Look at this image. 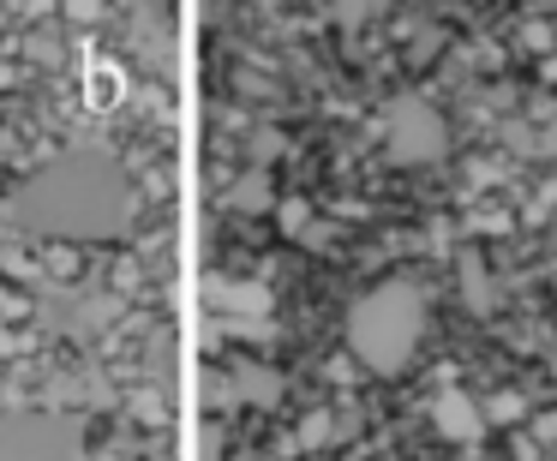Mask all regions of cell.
I'll use <instances>...</instances> for the list:
<instances>
[{
	"label": "cell",
	"instance_id": "obj_1",
	"mask_svg": "<svg viewBox=\"0 0 557 461\" xmlns=\"http://www.w3.org/2000/svg\"><path fill=\"white\" fill-rule=\"evenodd\" d=\"M121 180L109 162H61V169L37 174L18 198V222L30 228H61V234H90V228H114L121 222Z\"/></svg>",
	"mask_w": 557,
	"mask_h": 461
},
{
	"label": "cell",
	"instance_id": "obj_2",
	"mask_svg": "<svg viewBox=\"0 0 557 461\" xmlns=\"http://www.w3.org/2000/svg\"><path fill=\"white\" fill-rule=\"evenodd\" d=\"M420 329H425V312H420V294L408 282H384L372 288L348 317V348L360 353L372 372H401L420 348Z\"/></svg>",
	"mask_w": 557,
	"mask_h": 461
},
{
	"label": "cell",
	"instance_id": "obj_3",
	"mask_svg": "<svg viewBox=\"0 0 557 461\" xmlns=\"http://www.w3.org/2000/svg\"><path fill=\"white\" fill-rule=\"evenodd\" d=\"M377 138H384L389 162H401V169H420V162L444 157V145H449L444 114H437L425 97H396L389 102L384 121H377Z\"/></svg>",
	"mask_w": 557,
	"mask_h": 461
},
{
	"label": "cell",
	"instance_id": "obj_4",
	"mask_svg": "<svg viewBox=\"0 0 557 461\" xmlns=\"http://www.w3.org/2000/svg\"><path fill=\"white\" fill-rule=\"evenodd\" d=\"M461 408H468V401H461V396H449V401H444V413H437V420H444L449 432H480V413H461Z\"/></svg>",
	"mask_w": 557,
	"mask_h": 461
},
{
	"label": "cell",
	"instance_id": "obj_5",
	"mask_svg": "<svg viewBox=\"0 0 557 461\" xmlns=\"http://www.w3.org/2000/svg\"><path fill=\"white\" fill-rule=\"evenodd\" d=\"M545 150H552V157H557V126H552V133H545Z\"/></svg>",
	"mask_w": 557,
	"mask_h": 461
}]
</instances>
